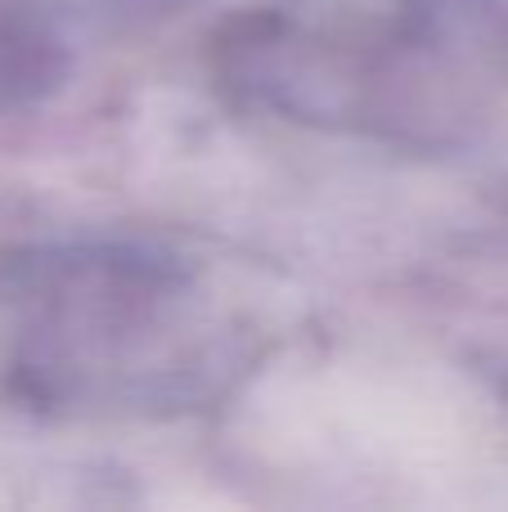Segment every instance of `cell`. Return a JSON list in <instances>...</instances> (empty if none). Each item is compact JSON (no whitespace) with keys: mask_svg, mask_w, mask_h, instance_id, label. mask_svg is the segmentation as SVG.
Segmentation results:
<instances>
[{"mask_svg":"<svg viewBox=\"0 0 508 512\" xmlns=\"http://www.w3.org/2000/svg\"><path fill=\"white\" fill-rule=\"evenodd\" d=\"M68 72L45 0H0V108H32Z\"/></svg>","mask_w":508,"mask_h":512,"instance_id":"6da1fadb","label":"cell"}]
</instances>
